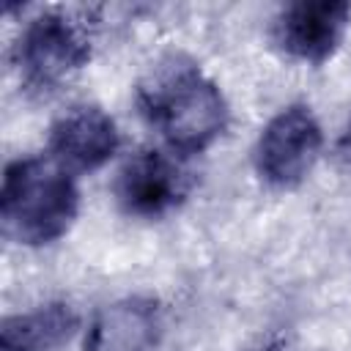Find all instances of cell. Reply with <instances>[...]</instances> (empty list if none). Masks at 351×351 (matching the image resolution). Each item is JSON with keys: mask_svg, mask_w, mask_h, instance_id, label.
I'll return each mask as SVG.
<instances>
[{"mask_svg": "<svg viewBox=\"0 0 351 351\" xmlns=\"http://www.w3.org/2000/svg\"><path fill=\"white\" fill-rule=\"evenodd\" d=\"M351 25V5L343 0H296L271 22L274 47L302 63L321 66L343 44Z\"/></svg>", "mask_w": 351, "mask_h": 351, "instance_id": "8992f818", "label": "cell"}, {"mask_svg": "<svg viewBox=\"0 0 351 351\" xmlns=\"http://www.w3.org/2000/svg\"><path fill=\"white\" fill-rule=\"evenodd\" d=\"M90 49V30L82 16L66 8H44L22 25L11 60L27 90L52 93L88 66Z\"/></svg>", "mask_w": 351, "mask_h": 351, "instance_id": "3957f363", "label": "cell"}, {"mask_svg": "<svg viewBox=\"0 0 351 351\" xmlns=\"http://www.w3.org/2000/svg\"><path fill=\"white\" fill-rule=\"evenodd\" d=\"M162 310L151 296H123L104 304L88 324L82 351H156Z\"/></svg>", "mask_w": 351, "mask_h": 351, "instance_id": "ba28073f", "label": "cell"}, {"mask_svg": "<svg viewBox=\"0 0 351 351\" xmlns=\"http://www.w3.org/2000/svg\"><path fill=\"white\" fill-rule=\"evenodd\" d=\"M335 162H337L340 170L351 173V123L346 126V132L340 134V140L335 145Z\"/></svg>", "mask_w": 351, "mask_h": 351, "instance_id": "30bf717a", "label": "cell"}, {"mask_svg": "<svg viewBox=\"0 0 351 351\" xmlns=\"http://www.w3.org/2000/svg\"><path fill=\"white\" fill-rule=\"evenodd\" d=\"M80 214L74 173L47 156H19L5 165L0 186L3 236L22 247H47L69 233Z\"/></svg>", "mask_w": 351, "mask_h": 351, "instance_id": "7a4b0ae2", "label": "cell"}, {"mask_svg": "<svg viewBox=\"0 0 351 351\" xmlns=\"http://www.w3.org/2000/svg\"><path fill=\"white\" fill-rule=\"evenodd\" d=\"M192 186L195 176L184 165V156L143 148L121 165L112 192L123 214L137 219H159L176 211L189 197Z\"/></svg>", "mask_w": 351, "mask_h": 351, "instance_id": "5b68a950", "label": "cell"}, {"mask_svg": "<svg viewBox=\"0 0 351 351\" xmlns=\"http://www.w3.org/2000/svg\"><path fill=\"white\" fill-rule=\"evenodd\" d=\"M121 145L118 126L99 104H71L49 129V156L69 173H90L104 167Z\"/></svg>", "mask_w": 351, "mask_h": 351, "instance_id": "52a82bcc", "label": "cell"}, {"mask_svg": "<svg viewBox=\"0 0 351 351\" xmlns=\"http://www.w3.org/2000/svg\"><path fill=\"white\" fill-rule=\"evenodd\" d=\"M324 148V129L307 104H288L261 129L252 165L271 189L299 186L315 167Z\"/></svg>", "mask_w": 351, "mask_h": 351, "instance_id": "277c9868", "label": "cell"}, {"mask_svg": "<svg viewBox=\"0 0 351 351\" xmlns=\"http://www.w3.org/2000/svg\"><path fill=\"white\" fill-rule=\"evenodd\" d=\"M80 326V313L66 302H49L27 313L5 315L0 351H58Z\"/></svg>", "mask_w": 351, "mask_h": 351, "instance_id": "9c48e42d", "label": "cell"}, {"mask_svg": "<svg viewBox=\"0 0 351 351\" xmlns=\"http://www.w3.org/2000/svg\"><path fill=\"white\" fill-rule=\"evenodd\" d=\"M255 351H285L282 346H263V348H255Z\"/></svg>", "mask_w": 351, "mask_h": 351, "instance_id": "8fae6325", "label": "cell"}, {"mask_svg": "<svg viewBox=\"0 0 351 351\" xmlns=\"http://www.w3.org/2000/svg\"><path fill=\"white\" fill-rule=\"evenodd\" d=\"M137 107L178 156L211 148L230 121L219 85L184 52H167L148 66L137 82Z\"/></svg>", "mask_w": 351, "mask_h": 351, "instance_id": "6da1fadb", "label": "cell"}]
</instances>
